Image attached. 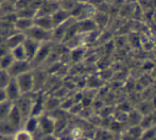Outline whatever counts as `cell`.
I'll list each match as a JSON object with an SVG mask.
<instances>
[{
    "label": "cell",
    "instance_id": "obj_1",
    "mask_svg": "<svg viewBox=\"0 0 156 140\" xmlns=\"http://www.w3.org/2000/svg\"><path fill=\"white\" fill-rule=\"evenodd\" d=\"M55 132V121L48 114H41L38 117V131L33 135V139L39 134L41 138L49 135H53Z\"/></svg>",
    "mask_w": 156,
    "mask_h": 140
},
{
    "label": "cell",
    "instance_id": "obj_2",
    "mask_svg": "<svg viewBox=\"0 0 156 140\" xmlns=\"http://www.w3.org/2000/svg\"><path fill=\"white\" fill-rule=\"evenodd\" d=\"M52 48H53V43H52V40L45 41V43H41V45H39L36 54L34 55L33 60L30 62L33 69L39 68V67L45 64L48 56H49L50 52H51Z\"/></svg>",
    "mask_w": 156,
    "mask_h": 140
},
{
    "label": "cell",
    "instance_id": "obj_3",
    "mask_svg": "<svg viewBox=\"0 0 156 140\" xmlns=\"http://www.w3.org/2000/svg\"><path fill=\"white\" fill-rule=\"evenodd\" d=\"M15 79H16L19 88H20L21 93H30L32 91H34V73H33V69L19 74Z\"/></svg>",
    "mask_w": 156,
    "mask_h": 140
},
{
    "label": "cell",
    "instance_id": "obj_4",
    "mask_svg": "<svg viewBox=\"0 0 156 140\" xmlns=\"http://www.w3.org/2000/svg\"><path fill=\"white\" fill-rule=\"evenodd\" d=\"M14 104L18 107L23 119L26 120L28 117L31 116V110L33 106V91L30 93H23L17 99V101L14 102Z\"/></svg>",
    "mask_w": 156,
    "mask_h": 140
},
{
    "label": "cell",
    "instance_id": "obj_5",
    "mask_svg": "<svg viewBox=\"0 0 156 140\" xmlns=\"http://www.w3.org/2000/svg\"><path fill=\"white\" fill-rule=\"evenodd\" d=\"M25 35L39 44L52 40V31L41 29V28L37 27V26H35V25L30 28L29 30H27V31L25 32Z\"/></svg>",
    "mask_w": 156,
    "mask_h": 140
},
{
    "label": "cell",
    "instance_id": "obj_6",
    "mask_svg": "<svg viewBox=\"0 0 156 140\" xmlns=\"http://www.w3.org/2000/svg\"><path fill=\"white\" fill-rule=\"evenodd\" d=\"M33 69L32 65L29 61H13V63L11 64V66L9 67L8 72L10 73V75L12 78H16L19 74L23 73V72H27L29 70Z\"/></svg>",
    "mask_w": 156,
    "mask_h": 140
},
{
    "label": "cell",
    "instance_id": "obj_7",
    "mask_svg": "<svg viewBox=\"0 0 156 140\" xmlns=\"http://www.w3.org/2000/svg\"><path fill=\"white\" fill-rule=\"evenodd\" d=\"M5 90V93H6V98H8L9 101L13 102L14 103L15 101H17L19 97H20L23 93L20 91V88H19L18 84H17V81L15 78H12L9 82V84L5 86L4 88Z\"/></svg>",
    "mask_w": 156,
    "mask_h": 140
},
{
    "label": "cell",
    "instance_id": "obj_8",
    "mask_svg": "<svg viewBox=\"0 0 156 140\" xmlns=\"http://www.w3.org/2000/svg\"><path fill=\"white\" fill-rule=\"evenodd\" d=\"M34 25L48 31H52L54 29L51 15H36L34 18Z\"/></svg>",
    "mask_w": 156,
    "mask_h": 140
},
{
    "label": "cell",
    "instance_id": "obj_9",
    "mask_svg": "<svg viewBox=\"0 0 156 140\" xmlns=\"http://www.w3.org/2000/svg\"><path fill=\"white\" fill-rule=\"evenodd\" d=\"M6 119L10 120V122H12L17 128H23V122H25V119H23L20 110H19L18 107H17L15 104H13L12 108H11V110H10V114H9Z\"/></svg>",
    "mask_w": 156,
    "mask_h": 140
},
{
    "label": "cell",
    "instance_id": "obj_10",
    "mask_svg": "<svg viewBox=\"0 0 156 140\" xmlns=\"http://www.w3.org/2000/svg\"><path fill=\"white\" fill-rule=\"evenodd\" d=\"M23 45V47H25L26 53H27L28 61H29V62H31V61L33 60V58H34V55L36 54L37 49H38V47H39V45H41V44L26 36Z\"/></svg>",
    "mask_w": 156,
    "mask_h": 140
},
{
    "label": "cell",
    "instance_id": "obj_11",
    "mask_svg": "<svg viewBox=\"0 0 156 140\" xmlns=\"http://www.w3.org/2000/svg\"><path fill=\"white\" fill-rule=\"evenodd\" d=\"M26 38V35L23 32H18V31H15L14 33H12L11 35H9L8 37L5 38V45L9 47V49H12V48L16 47V46L20 45V44L23 43Z\"/></svg>",
    "mask_w": 156,
    "mask_h": 140
},
{
    "label": "cell",
    "instance_id": "obj_12",
    "mask_svg": "<svg viewBox=\"0 0 156 140\" xmlns=\"http://www.w3.org/2000/svg\"><path fill=\"white\" fill-rule=\"evenodd\" d=\"M69 16H70L69 11L64 10L62 8L58 9L55 12L51 14V18H52V21H53L54 28L62 25L64 23H66V21L68 20V18H69Z\"/></svg>",
    "mask_w": 156,
    "mask_h": 140
},
{
    "label": "cell",
    "instance_id": "obj_13",
    "mask_svg": "<svg viewBox=\"0 0 156 140\" xmlns=\"http://www.w3.org/2000/svg\"><path fill=\"white\" fill-rule=\"evenodd\" d=\"M34 26V19L33 18H23V17H18L16 21L14 23V28L16 31L25 33L27 30Z\"/></svg>",
    "mask_w": 156,
    "mask_h": 140
},
{
    "label": "cell",
    "instance_id": "obj_14",
    "mask_svg": "<svg viewBox=\"0 0 156 140\" xmlns=\"http://www.w3.org/2000/svg\"><path fill=\"white\" fill-rule=\"evenodd\" d=\"M18 128L10 122L9 119H3L0 121V135H8V136H13L16 133Z\"/></svg>",
    "mask_w": 156,
    "mask_h": 140
},
{
    "label": "cell",
    "instance_id": "obj_15",
    "mask_svg": "<svg viewBox=\"0 0 156 140\" xmlns=\"http://www.w3.org/2000/svg\"><path fill=\"white\" fill-rule=\"evenodd\" d=\"M23 128L28 131L29 133H31L32 135H34L35 133L38 131V117L35 116H30L23 122Z\"/></svg>",
    "mask_w": 156,
    "mask_h": 140
},
{
    "label": "cell",
    "instance_id": "obj_16",
    "mask_svg": "<svg viewBox=\"0 0 156 140\" xmlns=\"http://www.w3.org/2000/svg\"><path fill=\"white\" fill-rule=\"evenodd\" d=\"M10 52L15 61H28L27 53H26L25 47H23V44L12 48V49L10 50Z\"/></svg>",
    "mask_w": 156,
    "mask_h": 140
},
{
    "label": "cell",
    "instance_id": "obj_17",
    "mask_svg": "<svg viewBox=\"0 0 156 140\" xmlns=\"http://www.w3.org/2000/svg\"><path fill=\"white\" fill-rule=\"evenodd\" d=\"M13 12H16V9H15V4L11 3L5 0H2L0 2V17L5 16L8 14H11Z\"/></svg>",
    "mask_w": 156,
    "mask_h": 140
},
{
    "label": "cell",
    "instance_id": "obj_18",
    "mask_svg": "<svg viewBox=\"0 0 156 140\" xmlns=\"http://www.w3.org/2000/svg\"><path fill=\"white\" fill-rule=\"evenodd\" d=\"M13 104L14 103L9 101V100H5V101H3V102H0V121L8 118Z\"/></svg>",
    "mask_w": 156,
    "mask_h": 140
},
{
    "label": "cell",
    "instance_id": "obj_19",
    "mask_svg": "<svg viewBox=\"0 0 156 140\" xmlns=\"http://www.w3.org/2000/svg\"><path fill=\"white\" fill-rule=\"evenodd\" d=\"M14 139L15 140H32L33 135L31 133L28 132L26 128H20L16 131V133L14 134Z\"/></svg>",
    "mask_w": 156,
    "mask_h": 140
},
{
    "label": "cell",
    "instance_id": "obj_20",
    "mask_svg": "<svg viewBox=\"0 0 156 140\" xmlns=\"http://www.w3.org/2000/svg\"><path fill=\"white\" fill-rule=\"evenodd\" d=\"M13 61H14V58H13L11 52H9L8 54L3 56H0V69H8L13 63Z\"/></svg>",
    "mask_w": 156,
    "mask_h": 140
},
{
    "label": "cell",
    "instance_id": "obj_21",
    "mask_svg": "<svg viewBox=\"0 0 156 140\" xmlns=\"http://www.w3.org/2000/svg\"><path fill=\"white\" fill-rule=\"evenodd\" d=\"M12 76L8 72L6 69H0V88H5V86L9 84Z\"/></svg>",
    "mask_w": 156,
    "mask_h": 140
},
{
    "label": "cell",
    "instance_id": "obj_22",
    "mask_svg": "<svg viewBox=\"0 0 156 140\" xmlns=\"http://www.w3.org/2000/svg\"><path fill=\"white\" fill-rule=\"evenodd\" d=\"M32 1L33 0H17L16 3H15V9H16V11H18L29 8V6H31Z\"/></svg>",
    "mask_w": 156,
    "mask_h": 140
},
{
    "label": "cell",
    "instance_id": "obj_23",
    "mask_svg": "<svg viewBox=\"0 0 156 140\" xmlns=\"http://www.w3.org/2000/svg\"><path fill=\"white\" fill-rule=\"evenodd\" d=\"M5 100H8L5 90H4V88H0V102H3Z\"/></svg>",
    "mask_w": 156,
    "mask_h": 140
},
{
    "label": "cell",
    "instance_id": "obj_24",
    "mask_svg": "<svg viewBox=\"0 0 156 140\" xmlns=\"http://www.w3.org/2000/svg\"><path fill=\"white\" fill-rule=\"evenodd\" d=\"M14 137L8 136V135H0V140H13Z\"/></svg>",
    "mask_w": 156,
    "mask_h": 140
},
{
    "label": "cell",
    "instance_id": "obj_25",
    "mask_svg": "<svg viewBox=\"0 0 156 140\" xmlns=\"http://www.w3.org/2000/svg\"><path fill=\"white\" fill-rule=\"evenodd\" d=\"M5 1H9V2H11V3L15 4V3H16V1H17V0H5Z\"/></svg>",
    "mask_w": 156,
    "mask_h": 140
},
{
    "label": "cell",
    "instance_id": "obj_26",
    "mask_svg": "<svg viewBox=\"0 0 156 140\" xmlns=\"http://www.w3.org/2000/svg\"><path fill=\"white\" fill-rule=\"evenodd\" d=\"M1 1H2V0H0V2H1Z\"/></svg>",
    "mask_w": 156,
    "mask_h": 140
}]
</instances>
